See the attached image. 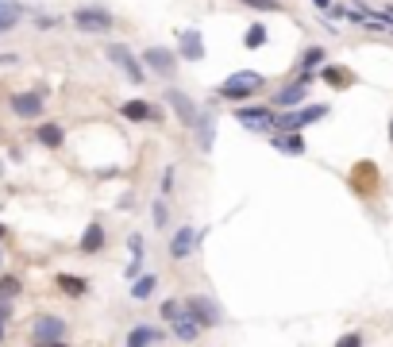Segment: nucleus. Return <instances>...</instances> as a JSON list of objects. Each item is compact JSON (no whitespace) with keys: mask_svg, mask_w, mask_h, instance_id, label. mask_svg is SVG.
Wrapping results in <instances>:
<instances>
[{"mask_svg":"<svg viewBox=\"0 0 393 347\" xmlns=\"http://www.w3.org/2000/svg\"><path fill=\"white\" fill-rule=\"evenodd\" d=\"M182 305H185V316H189V321H197L204 332H212L220 321H224L220 305H216L212 298H204V293H189V298H185Z\"/></svg>","mask_w":393,"mask_h":347,"instance_id":"1","label":"nucleus"},{"mask_svg":"<svg viewBox=\"0 0 393 347\" xmlns=\"http://www.w3.org/2000/svg\"><path fill=\"white\" fill-rule=\"evenodd\" d=\"M70 24L85 35H109L112 27H116V16H112L109 8H77L74 16H70Z\"/></svg>","mask_w":393,"mask_h":347,"instance_id":"2","label":"nucleus"},{"mask_svg":"<svg viewBox=\"0 0 393 347\" xmlns=\"http://www.w3.org/2000/svg\"><path fill=\"white\" fill-rule=\"evenodd\" d=\"M262 89V74H255V70H243V74H232L224 85H220V97H227V100H247L251 93H259Z\"/></svg>","mask_w":393,"mask_h":347,"instance_id":"3","label":"nucleus"},{"mask_svg":"<svg viewBox=\"0 0 393 347\" xmlns=\"http://www.w3.org/2000/svg\"><path fill=\"white\" fill-rule=\"evenodd\" d=\"M324 116H328V105H305V108H297V112H289V116H278L274 132H305L309 124H316V120H324Z\"/></svg>","mask_w":393,"mask_h":347,"instance_id":"4","label":"nucleus"},{"mask_svg":"<svg viewBox=\"0 0 393 347\" xmlns=\"http://www.w3.org/2000/svg\"><path fill=\"white\" fill-rule=\"evenodd\" d=\"M104 58H109V62H112L116 70H124V74H127V82H131V85H143V82H147L143 66L135 62V54L124 47V43H109V47H104Z\"/></svg>","mask_w":393,"mask_h":347,"instance_id":"5","label":"nucleus"},{"mask_svg":"<svg viewBox=\"0 0 393 347\" xmlns=\"http://www.w3.org/2000/svg\"><path fill=\"white\" fill-rule=\"evenodd\" d=\"M31 339H35V347H54V344H62L66 339V321L62 316H39V321L31 324Z\"/></svg>","mask_w":393,"mask_h":347,"instance_id":"6","label":"nucleus"},{"mask_svg":"<svg viewBox=\"0 0 393 347\" xmlns=\"http://www.w3.org/2000/svg\"><path fill=\"white\" fill-rule=\"evenodd\" d=\"M235 120H239L243 128H251V132H270L274 135L278 112H270V108H262V105H239L235 108Z\"/></svg>","mask_w":393,"mask_h":347,"instance_id":"7","label":"nucleus"},{"mask_svg":"<svg viewBox=\"0 0 393 347\" xmlns=\"http://www.w3.org/2000/svg\"><path fill=\"white\" fill-rule=\"evenodd\" d=\"M204 236H209V231H197V228H177L174 236H170V255H174V259L193 255V251H197V243H201Z\"/></svg>","mask_w":393,"mask_h":347,"instance_id":"8","label":"nucleus"},{"mask_svg":"<svg viewBox=\"0 0 393 347\" xmlns=\"http://www.w3.org/2000/svg\"><path fill=\"white\" fill-rule=\"evenodd\" d=\"M166 105L177 112V120H182L185 128H197V120H201V112H197V105H193L189 97H185L182 89H166Z\"/></svg>","mask_w":393,"mask_h":347,"instance_id":"9","label":"nucleus"},{"mask_svg":"<svg viewBox=\"0 0 393 347\" xmlns=\"http://www.w3.org/2000/svg\"><path fill=\"white\" fill-rule=\"evenodd\" d=\"M177 43H182V47H177V54H182L185 62H201V58H204V39H201V31H197V27H185V31L177 35Z\"/></svg>","mask_w":393,"mask_h":347,"instance_id":"10","label":"nucleus"},{"mask_svg":"<svg viewBox=\"0 0 393 347\" xmlns=\"http://www.w3.org/2000/svg\"><path fill=\"white\" fill-rule=\"evenodd\" d=\"M12 112L19 116V120H39V112H42V93H16L12 97Z\"/></svg>","mask_w":393,"mask_h":347,"instance_id":"11","label":"nucleus"},{"mask_svg":"<svg viewBox=\"0 0 393 347\" xmlns=\"http://www.w3.org/2000/svg\"><path fill=\"white\" fill-rule=\"evenodd\" d=\"M162 336H166V332L154 328V324H131L124 347H154V344H162Z\"/></svg>","mask_w":393,"mask_h":347,"instance_id":"12","label":"nucleus"},{"mask_svg":"<svg viewBox=\"0 0 393 347\" xmlns=\"http://www.w3.org/2000/svg\"><path fill=\"white\" fill-rule=\"evenodd\" d=\"M309 82H312V74H305V70H301V77H297V82L274 93V105H301V100L309 97Z\"/></svg>","mask_w":393,"mask_h":347,"instance_id":"13","label":"nucleus"},{"mask_svg":"<svg viewBox=\"0 0 393 347\" xmlns=\"http://www.w3.org/2000/svg\"><path fill=\"white\" fill-rule=\"evenodd\" d=\"M143 62H147V70H154V74H174L177 54L174 50H162V47H151V50H143Z\"/></svg>","mask_w":393,"mask_h":347,"instance_id":"14","label":"nucleus"},{"mask_svg":"<svg viewBox=\"0 0 393 347\" xmlns=\"http://www.w3.org/2000/svg\"><path fill=\"white\" fill-rule=\"evenodd\" d=\"M120 116L131 120V124H143V120H162V112L151 105V100H127V105H120Z\"/></svg>","mask_w":393,"mask_h":347,"instance_id":"15","label":"nucleus"},{"mask_svg":"<svg viewBox=\"0 0 393 347\" xmlns=\"http://www.w3.org/2000/svg\"><path fill=\"white\" fill-rule=\"evenodd\" d=\"M270 147L282 151V155H305V135L301 132H274L270 135Z\"/></svg>","mask_w":393,"mask_h":347,"instance_id":"16","label":"nucleus"},{"mask_svg":"<svg viewBox=\"0 0 393 347\" xmlns=\"http://www.w3.org/2000/svg\"><path fill=\"white\" fill-rule=\"evenodd\" d=\"M170 336L174 339H182V344H197V339L204 336V328L197 321H189V316H182V321H174L170 324Z\"/></svg>","mask_w":393,"mask_h":347,"instance_id":"17","label":"nucleus"},{"mask_svg":"<svg viewBox=\"0 0 393 347\" xmlns=\"http://www.w3.org/2000/svg\"><path fill=\"white\" fill-rule=\"evenodd\" d=\"M77 247H81L85 255H97V251H104V228H101V224H89Z\"/></svg>","mask_w":393,"mask_h":347,"instance_id":"18","label":"nucleus"},{"mask_svg":"<svg viewBox=\"0 0 393 347\" xmlns=\"http://www.w3.org/2000/svg\"><path fill=\"white\" fill-rule=\"evenodd\" d=\"M197 139H201V143H197L201 151L212 147V139H216V116H212V112H201V120H197Z\"/></svg>","mask_w":393,"mask_h":347,"instance_id":"19","label":"nucleus"},{"mask_svg":"<svg viewBox=\"0 0 393 347\" xmlns=\"http://www.w3.org/2000/svg\"><path fill=\"white\" fill-rule=\"evenodd\" d=\"M54 282H58V289L66 293V298H74V301L89 293V282H85V278H74V274H58Z\"/></svg>","mask_w":393,"mask_h":347,"instance_id":"20","label":"nucleus"},{"mask_svg":"<svg viewBox=\"0 0 393 347\" xmlns=\"http://www.w3.org/2000/svg\"><path fill=\"white\" fill-rule=\"evenodd\" d=\"M35 139H39L42 147H62V143H66V132H62L58 124H39L35 128Z\"/></svg>","mask_w":393,"mask_h":347,"instance_id":"21","label":"nucleus"},{"mask_svg":"<svg viewBox=\"0 0 393 347\" xmlns=\"http://www.w3.org/2000/svg\"><path fill=\"white\" fill-rule=\"evenodd\" d=\"M127 247H131V266H127V278H143V236H127Z\"/></svg>","mask_w":393,"mask_h":347,"instance_id":"22","label":"nucleus"},{"mask_svg":"<svg viewBox=\"0 0 393 347\" xmlns=\"http://www.w3.org/2000/svg\"><path fill=\"white\" fill-rule=\"evenodd\" d=\"M154 289H159V278H154V274H147V278H135V282H131V301H147Z\"/></svg>","mask_w":393,"mask_h":347,"instance_id":"23","label":"nucleus"},{"mask_svg":"<svg viewBox=\"0 0 393 347\" xmlns=\"http://www.w3.org/2000/svg\"><path fill=\"white\" fill-rule=\"evenodd\" d=\"M19 4L16 0H0V31H12V27H16V20H19Z\"/></svg>","mask_w":393,"mask_h":347,"instance_id":"24","label":"nucleus"},{"mask_svg":"<svg viewBox=\"0 0 393 347\" xmlns=\"http://www.w3.org/2000/svg\"><path fill=\"white\" fill-rule=\"evenodd\" d=\"M19 293H24V282H19L16 274H0V298L12 301V298H19Z\"/></svg>","mask_w":393,"mask_h":347,"instance_id":"25","label":"nucleus"},{"mask_svg":"<svg viewBox=\"0 0 393 347\" xmlns=\"http://www.w3.org/2000/svg\"><path fill=\"white\" fill-rule=\"evenodd\" d=\"M159 316H162V321H166V324H174V321H182V316H185V305H182V301H177V298H170V301H162Z\"/></svg>","mask_w":393,"mask_h":347,"instance_id":"26","label":"nucleus"},{"mask_svg":"<svg viewBox=\"0 0 393 347\" xmlns=\"http://www.w3.org/2000/svg\"><path fill=\"white\" fill-rule=\"evenodd\" d=\"M324 82L335 85V89H347V85H351V74L339 70V66H324Z\"/></svg>","mask_w":393,"mask_h":347,"instance_id":"27","label":"nucleus"},{"mask_svg":"<svg viewBox=\"0 0 393 347\" xmlns=\"http://www.w3.org/2000/svg\"><path fill=\"white\" fill-rule=\"evenodd\" d=\"M320 62H324V50H320V47H309V50H305V58H301V70L309 74V70L320 66Z\"/></svg>","mask_w":393,"mask_h":347,"instance_id":"28","label":"nucleus"},{"mask_svg":"<svg viewBox=\"0 0 393 347\" xmlns=\"http://www.w3.org/2000/svg\"><path fill=\"white\" fill-rule=\"evenodd\" d=\"M262 43H266V24H255L251 31H247V47H251V50H259Z\"/></svg>","mask_w":393,"mask_h":347,"instance_id":"29","label":"nucleus"},{"mask_svg":"<svg viewBox=\"0 0 393 347\" xmlns=\"http://www.w3.org/2000/svg\"><path fill=\"white\" fill-rule=\"evenodd\" d=\"M247 8H255V12H282V4L278 0H243Z\"/></svg>","mask_w":393,"mask_h":347,"instance_id":"30","label":"nucleus"},{"mask_svg":"<svg viewBox=\"0 0 393 347\" xmlns=\"http://www.w3.org/2000/svg\"><path fill=\"white\" fill-rule=\"evenodd\" d=\"M335 347H362V332H343V336L335 339Z\"/></svg>","mask_w":393,"mask_h":347,"instance_id":"31","label":"nucleus"},{"mask_svg":"<svg viewBox=\"0 0 393 347\" xmlns=\"http://www.w3.org/2000/svg\"><path fill=\"white\" fill-rule=\"evenodd\" d=\"M166 220H170V208H166V201H154V224H159V228H166Z\"/></svg>","mask_w":393,"mask_h":347,"instance_id":"32","label":"nucleus"},{"mask_svg":"<svg viewBox=\"0 0 393 347\" xmlns=\"http://www.w3.org/2000/svg\"><path fill=\"white\" fill-rule=\"evenodd\" d=\"M170 190H174V166L162 170V193H170Z\"/></svg>","mask_w":393,"mask_h":347,"instance_id":"33","label":"nucleus"},{"mask_svg":"<svg viewBox=\"0 0 393 347\" xmlns=\"http://www.w3.org/2000/svg\"><path fill=\"white\" fill-rule=\"evenodd\" d=\"M8 316H12V301H4V298H0V321L8 324Z\"/></svg>","mask_w":393,"mask_h":347,"instance_id":"34","label":"nucleus"},{"mask_svg":"<svg viewBox=\"0 0 393 347\" xmlns=\"http://www.w3.org/2000/svg\"><path fill=\"white\" fill-rule=\"evenodd\" d=\"M316 4H320V8H324V12H332V8H335L332 0H316Z\"/></svg>","mask_w":393,"mask_h":347,"instance_id":"35","label":"nucleus"},{"mask_svg":"<svg viewBox=\"0 0 393 347\" xmlns=\"http://www.w3.org/2000/svg\"><path fill=\"white\" fill-rule=\"evenodd\" d=\"M4 236H8V228H4V224H0V240H4Z\"/></svg>","mask_w":393,"mask_h":347,"instance_id":"36","label":"nucleus"},{"mask_svg":"<svg viewBox=\"0 0 393 347\" xmlns=\"http://www.w3.org/2000/svg\"><path fill=\"white\" fill-rule=\"evenodd\" d=\"M0 344H4V321H0Z\"/></svg>","mask_w":393,"mask_h":347,"instance_id":"37","label":"nucleus"},{"mask_svg":"<svg viewBox=\"0 0 393 347\" xmlns=\"http://www.w3.org/2000/svg\"><path fill=\"white\" fill-rule=\"evenodd\" d=\"M390 139H393V120H390Z\"/></svg>","mask_w":393,"mask_h":347,"instance_id":"38","label":"nucleus"},{"mask_svg":"<svg viewBox=\"0 0 393 347\" xmlns=\"http://www.w3.org/2000/svg\"><path fill=\"white\" fill-rule=\"evenodd\" d=\"M0 266H4V251H0Z\"/></svg>","mask_w":393,"mask_h":347,"instance_id":"39","label":"nucleus"},{"mask_svg":"<svg viewBox=\"0 0 393 347\" xmlns=\"http://www.w3.org/2000/svg\"><path fill=\"white\" fill-rule=\"evenodd\" d=\"M54 347H70V344H54Z\"/></svg>","mask_w":393,"mask_h":347,"instance_id":"40","label":"nucleus"}]
</instances>
